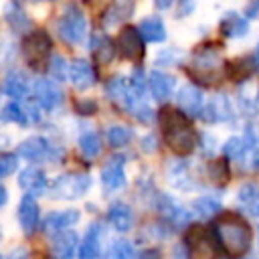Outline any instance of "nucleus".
I'll return each mask as SVG.
<instances>
[{
    "label": "nucleus",
    "instance_id": "f257e3e1",
    "mask_svg": "<svg viewBox=\"0 0 259 259\" xmlns=\"http://www.w3.org/2000/svg\"><path fill=\"white\" fill-rule=\"evenodd\" d=\"M214 235L231 259H241L251 249V227L237 212H223L214 223Z\"/></svg>",
    "mask_w": 259,
    "mask_h": 259
},
{
    "label": "nucleus",
    "instance_id": "f03ea898",
    "mask_svg": "<svg viewBox=\"0 0 259 259\" xmlns=\"http://www.w3.org/2000/svg\"><path fill=\"white\" fill-rule=\"evenodd\" d=\"M160 119V127H162V136L164 142L170 150H174L176 154H190L196 146V132L190 125L188 117L184 111L172 109V107H164L158 115Z\"/></svg>",
    "mask_w": 259,
    "mask_h": 259
},
{
    "label": "nucleus",
    "instance_id": "7ed1b4c3",
    "mask_svg": "<svg viewBox=\"0 0 259 259\" xmlns=\"http://www.w3.org/2000/svg\"><path fill=\"white\" fill-rule=\"evenodd\" d=\"M223 67V55H221V47L214 42H206L200 45L194 55H192V67L190 73L204 81V83H212V77L217 75V71Z\"/></svg>",
    "mask_w": 259,
    "mask_h": 259
},
{
    "label": "nucleus",
    "instance_id": "20e7f679",
    "mask_svg": "<svg viewBox=\"0 0 259 259\" xmlns=\"http://www.w3.org/2000/svg\"><path fill=\"white\" fill-rule=\"evenodd\" d=\"M190 259H217L219 257V239L202 225H192L186 233V245Z\"/></svg>",
    "mask_w": 259,
    "mask_h": 259
},
{
    "label": "nucleus",
    "instance_id": "39448f33",
    "mask_svg": "<svg viewBox=\"0 0 259 259\" xmlns=\"http://www.w3.org/2000/svg\"><path fill=\"white\" fill-rule=\"evenodd\" d=\"M57 32L69 45L83 42L87 36V20H85V14L81 12V8L67 6L63 10L61 18L57 20Z\"/></svg>",
    "mask_w": 259,
    "mask_h": 259
},
{
    "label": "nucleus",
    "instance_id": "423d86ee",
    "mask_svg": "<svg viewBox=\"0 0 259 259\" xmlns=\"http://www.w3.org/2000/svg\"><path fill=\"white\" fill-rule=\"evenodd\" d=\"M49 51H51V38L45 30H32L22 40V55L34 69H40L42 65H47Z\"/></svg>",
    "mask_w": 259,
    "mask_h": 259
},
{
    "label": "nucleus",
    "instance_id": "0eeeda50",
    "mask_svg": "<svg viewBox=\"0 0 259 259\" xmlns=\"http://www.w3.org/2000/svg\"><path fill=\"white\" fill-rule=\"evenodd\" d=\"M115 47L119 51V55L123 59H130V61H140L144 57V36L140 32V28H134V26H123L117 34V40H115Z\"/></svg>",
    "mask_w": 259,
    "mask_h": 259
},
{
    "label": "nucleus",
    "instance_id": "6e6552de",
    "mask_svg": "<svg viewBox=\"0 0 259 259\" xmlns=\"http://www.w3.org/2000/svg\"><path fill=\"white\" fill-rule=\"evenodd\" d=\"M89 188V178L85 174H69V176H61L57 178V182L53 184L51 192L55 196H65V198H75L79 194H83Z\"/></svg>",
    "mask_w": 259,
    "mask_h": 259
},
{
    "label": "nucleus",
    "instance_id": "1a4fd4ad",
    "mask_svg": "<svg viewBox=\"0 0 259 259\" xmlns=\"http://www.w3.org/2000/svg\"><path fill=\"white\" fill-rule=\"evenodd\" d=\"M202 119L204 121H210V123H214V121H227V119H231V115H233V105H231V99L225 95V93H219V95H214L204 107H202Z\"/></svg>",
    "mask_w": 259,
    "mask_h": 259
},
{
    "label": "nucleus",
    "instance_id": "9d476101",
    "mask_svg": "<svg viewBox=\"0 0 259 259\" xmlns=\"http://www.w3.org/2000/svg\"><path fill=\"white\" fill-rule=\"evenodd\" d=\"M176 101H178V107L186 113V115H200L202 113V91L196 87V85H184L178 89V95H176Z\"/></svg>",
    "mask_w": 259,
    "mask_h": 259
},
{
    "label": "nucleus",
    "instance_id": "9b49d317",
    "mask_svg": "<svg viewBox=\"0 0 259 259\" xmlns=\"http://www.w3.org/2000/svg\"><path fill=\"white\" fill-rule=\"evenodd\" d=\"M257 67H259L257 55H243V57H239V59H235L233 63L227 65V75L241 85V83H245L253 77Z\"/></svg>",
    "mask_w": 259,
    "mask_h": 259
},
{
    "label": "nucleus",
    "instance_id": "f8f14e48",
    "mask_svg": "<svg viewBox=\"0 0 259 259\" xmlns=\"http://www.w3.org/2000/svg\"><path fill=\"white\" fill-rule=\"evenodd\" d=\"M32 91H34V97H36V101H38V105L42 107V109H55L59 103H61V91H59V87L53 83V81H49V79H38V81H34V85H32Z\"/></svg>",
    "mask_w": 259,
    "mask_h": 259
},
{
    "label": "nucleus",
    "instance_id": "ddd939ff",
    "mask_svg": "<svg viewBox=\"0 0 259 259\" xmlns=\"http://www.w3.org/2000/svg\"><path fill=\"white\" fill-rule=\"evenodd\" d=\"M123 156H113L105 162L101 168V182L107 190H115L125 182V172H123Z\"/></svg>",
    "mask_w": 259,
    "mask_h": 259
},
{
    "label": "nucleus",
    "instance_id": "4468645a",
    "mask_svg": "<svg viewBox=\"0 0 259 259\" xmlns=\"http://www.w3.org/2000/svg\"><path fill=\"white\" fill-rule=\"evenodd\" d=\"M219 30L225 38H241L249 32V18L237 14V12H227L223 14L221 18V24H219Z\"/></svg>",
    "mask_w": 259,
    "mask_h": 259
},
{
    "label": "nucleus",
    "instance_id": "2eb2a0df",
    "mask_svg": "<svg viewBox=\"0 0 259 259\" xmlns=\"http://www.w3.org/2000/svg\"><path fill=\"white\" fill-rule=\"evenodd\" d=\"M69 79L73 81V85L77 89H87L95 83V73L93 67L89 65L87 59H75L69 65Z\"/></svg>",
    "mask_w": 259,
    "mask_h": 259
},
{
    "label": "nucleus",
    "instance_id": "dca6fc26",
    "mask_svg": "<svg viewBox=\"0 0 259 259\" xmlns=\"http://www.w3.org/2000/svg\"><path fill=\"white\" fill-rule=\"evenodd\" d=\"M237 202L247 214L259 217V186L255 182L241 184L237 190Z\"/></svg>",
    "mask_w": 259,
    "mask_h": 259
},
{
    "label": "nucleus",
    "instance_id": "f3484780",
    "mask_svg": "<svg viewBox=\"0 0 259 259\" xmlns=\"http://www.w3.org/2000/svg\"><path fill=\"white\" fill-rule=\"evenodd\" d=\"M174 85H176V79L164 71H152L150 73V91L154 95V99L158 101H166L172 91H174Z\"/></svg>",
    "mask_w": 259,
    "mask_h": 259
},
{
    "label": "nucleus",
    "instance_id": "a211bd4d",
    "mask_svg": "<svg viewBox=\"0 0 259 259\" xmlns=\"http://www.w3.org/2000/svg\"><path fill=\"white\" fill-rule=\"evenodd\" d=\"M18 221H20V227L24 233H32L38 225V204L36 200L32 198V194H26L22 200H20V206H18Z\"/></svg>",
    "mask_w": 259,
    "mask_h": 259
},
{
    "label": "nucleus",
    "instance_id": "6ab92c4d",
    "mask_svg": "<svg viewBox=\"0 0 259 259\" xmlns=\"http://www.w3.org/2000/svg\"><path fill=\"white\" fill-rule=\"evenodd\" d=\"M18 156H22L30 162H38V160H45L51 156V146L45 138H30L18 146Z\"/></svg>",
    "mask_w": 259,
    "mask_h": 259
},
{
    "label": "nucleus",
    "instance_id": "aec40b11",
    "mask_svg": "<svg viewBox=\"0 0 259 259\" xmlns=\"http://www.w3.org/2000/svg\"><path fill=\"white\" fill-rule=\"evenodd\" d=\"M77 235L73 231H61L53 239V255L55 259H73L77 251Z\"/></svg>",
    "mask_w": 259,
    "mask_h": 259
},
{
    "label": "nucleus",
    "instance_id": "412c9836",
    "mask_svg": "<svg viewBox=\"0 0 259 259\" xmlns=\"http://www.w3.org/2000/svg\"><path fill=\"white\" fill-rule=\"evenodd\" d=\"M79 217H81V214H79L77 210H73V208L61 210V212H53V214H49L47 221H45V231L51 233V235H57V233L65 231L67 227L75 225V223L79 221Z\"/></svg>",
    "mask_w": 259,
    "mask_h": 259
},
{
    "label": "nucleus",
    "instance_id": "4be33fe9",
    "mask_svg": "<svg viewBox=\"0 0 259 259\" xmlns=\"http://www.w3.org/2000/svg\"><path fill=\"white\" fill-rule=\"evenodd\" d=\"M237 103H239L241 111L247 115H255L259 111V87H255L251 91V79L241 83V87L237 91Z\"/></svg>",
    "mask_w": 259,
    "mask_h": 259
},
{
    "label": "nucleus",
    "instance_id": "5701e85b",
    "mask_svg": "<svg viewBox=\"0 0 259 259\" xmlns=\"http://www.w3.org/2000/svg\"><path fill=\"white\" fill-rule=\"evenodd\" d=\"M18 184H20V188H24L26 192L36 194V192H42V190L47 188V176H45L42 170L30 166V168H24V170L20 172Z\"/></svg>",
    "mask_w": 259,
    "mask_h": 259
},
{
    "label": "nucleus",
    "instance_id": "b1692460",
    "mask_svg": "<svg viewBox=\"0 0 259 259\" xmlns=\"http://www.w3.org/2000/svg\"><path fill=\"white\" fill-rule=\"evenodd\" d=\"M109 223L113 225L115 231L119 233H125L132 229V223H134V217H132V208L125 204V202H113L109 206Z\"/></svg>",
    "mask_w": 259,
    "mask_h": 259
},
{
    "label": "nucleus",
    "instance_id": "393cba45",
    "mask_svg": "<svg viewBox=\"0 0 259 259\" xmlns=\"http://www.w3.org/2000/svg\"><path fill=\"white\" fill-rule=\"evenodd\" d=\"M140 32H142L146 42H162V40H166V26L156 16L144 18L140 22Z\"/></svg>",
    "mask_w": 259,
    "mask_h": 259
},
{
    "label": "nucleus",
    "instance_id": "a878e982",
    "mask_svg": "<svg viewBox=\"0 0 259 259\" xmlns=\"http://www.w3.org/2000/svg\"><path fill=\"white\" fill-rule=\"evenodd\" d=\"M4 91L12 99H22L28 93V81H26V77L20 71L8 73L6 75V81H4Z\"/></svg>",
    "mask_w": 259,
    "mask_h": 259
},
{
    "label": "nucleus",
    "instance_id": "bb28decb",
    "mask_svg": "<svg viewBox=\"0 0 259 259\" xmlns=\"http://www.w3.org/2000/svg\"><path fill=\"white\" fill-rule=\"evenodd\" d=\"M97 251H99V227L91 225L81 241L79 259H97Z\"/></svg>",
    "mask_w": 259,
    "mask_h": 259
},
{
    "label": "nucleus",
    "instance_id": "cd10ccee",
    "mask_svg": "<svg viewBox=\"0 0 259 259\" xmlns=\"http://www.w3.org/2000/svg\"><path fill=\"white\" fill-rule=\"evenodd\" d=\"M160 212L170 221V223H174V225H184L186 221H188V212L182 208V206H178L174 200H170L168 196H164L162 200H160Z\"/></svg>",
    "mask_w": 259,
    "mask_h": 259
},
{
    "label": "nucleus",
    "instance_id": "c85d7f7f",
    "mask_svg": "<svg viewBox=\"0 0 259 259\" xmlns=\"http://www.w3.org/2000/svg\"><path fill=\"white\" fill-rule=\"evenodd\" d=\"M192 208H194V212L198 217L208 219V217H212V214H217L221 210V202L214 196H200V198H196L192 202Z\"/></svg>",
    "mask_w": 259,
    "mask_h": 259
},
{
    "label": "nucleus",
    "instance_id": "c756f323",
    "mask_svg": "<svg viewBox=\"0 0 259 259\" xmlns=\"http://www.w3.org/2000/svg\"><path fill=\"white\" fill-rule=\"evenodd\" d=\"M0 119L2 121H14V123H26L28 121V113L22 105H18L16 101L4 105V109L0 111Z\"/></svg>",
    "mask_w": 259,
    "mask_h": 259
},
{
    "label": "nucleus",
    "instance_id": "7c9ffc66",
    "mask_svg": "<svg viewBox=\"0 0 259 259\" xmlns=\"http://www.w3.org/2000/svg\"><path fill=\"white\" fill-rule=\"evenodd\" d=\"M6 18H8V22H10V26L16 30V32H24V30H28L30 28V20H28V16L18 8V6H8V10H6Z\"/></svg>",
    "mask_w": 259,
    "mask_h": 259
},
{
    "label": "nucleus",
    "instance_id": "2f4dec72",
    "mask_svg": "<svg viewBox=\"0 0 259 259\" xmlns=\"http://www.w3.org/2000/svg\"><path fill=\"white\" fill-rule=\"evenodd\" d=\"M79 148H81V154L85 158H97L99 152H101V142H99V136L97 134H85L81 140H79Z\"/></svg>",
    "mask_w": 259,
    "mask_h": 259
},
{
    "label": "nucleus",
    "instance_id": "473e14b6",
    "mask_svg": "<svg viewBox=\"0 0 259 259\" xmlns=\"http://www.w3.org/2000/svg\"><path fill=\"white\" fill-rule=\"evenodd\" d=\"M93 40H95V42L91 45V49L95 51L97 61H99V63H109V61L113 59V45H111V40L105 38V36H95Z\"/></svg>",
    "mask_w": 259,
    "mask_h": 259
},
{
    "label": "nucleus",
    "instance_id": "72a5a7b5",
    "mask_svg": "<svg viewBox=\"0 0 259 259\" xmlns=\"http://www.w3.org/2000/svg\"><path fill=\"white\" fill-rule=\"evenodd\" d=\"M130 138H132V132H130L127 127H123V125H111V127L107 130V142H109V146H113V148L125 146V144L130 142Z\"/></svg>",
    "mask_w": 259,
    "mask_h": 259
},
{
    "label": "nucleus",
    "instance_id": "f704fd0d",
    "mask_svg": "<svg viewBox=\"0 0 259 259\" xmlns=\"http://www.w3.org/2000/svg\"><path fill=\"white\" fill-rule=\"evenodd\" d=\"M206 170H208V178H212L214 182L223 184V182L229 180V166H227L225 160H212Z\"/></svg>",
    "mask_w": 259,
    "mask_h": 259
},
{
    "label": "nucleus",
    "instance_id": "c9c22d12",
    "mask_svg": "<svg viewBox=\"0 0 259 259\" xmlns=\"http://www.w3.org/2000/svg\"><path fill=\"white\" fill-rule=\"evenodd\" d=\"M245 150H247V146L241 138H229L227 144L223 146V152L233 160H241L245 156Z\"/></svg>",
    "mask_w": 259,
    "mask_h": 259
},
{
    "label": "nucleus",
    "instance_id": "e433bc0d",
    "mask_svg": "<svg viewBox=\"0 0 259 259\" xmlns=\"http://www.w3.org/2000/svg\"><path fill=\"white\" fill-rule=\"evenodd\" d=\"M49 73L55 77V79H65V75L69 73V67H67V63H65V59L63 57H59V55H55L51 61H49Z\"/></svg>",
    "mask_w": 259,
    "mask_h": 259
},
{
    "label": "nucleus",
    "instance_id": "4c0bfd02",
    "mask_svg": "<svg viewBox=\"0 0 259 259\" xmlns=\"http://www.w3.org/2000/svg\"><path fill=\"white\" fill-rule=\"evenodd\" d=\"M111 259H136V253H134V247L127 243V241H119L115 247H113V253H111Z\"/></svg>",
    "mask_w": 259,
    "mask_h": 259
},
{
    "label": "nucleus",
    "instance_id": "58836bf2",
    "mask_svg": "<svg viewBox=\"0 0 259 259\" xmlns=\"http://www.w3.org/2000/svg\"><path fill=\"white\" fill-rule=\"evenodd\" d=\"M130 89L134 91V95L136 97H144V93H146V81H144V75H142V71H136L132 77H130Z\"/></svg>",
    "mask_w": 259,
    "mask_h": 259
},
{
    "label": "nucleus",
    "instance_id": "ea45409f",
    "mask_svg": "<svg viewBox=\"0 0 259 259\" xmlns=\"http://www.w3.org/2000/svg\"><path fill=\"white\" fill-rule=\"evenodd\" d=\"M16 154H0V178L16 170Z\"/></svg>",
    "mask_w": 259,
    "mask_h": 259
},
{
    "label": "nucleus",
    "instance_id": "a19ab883",
    "mask_svg": "<svg viewBox=\"0 0 259 259\" xmlns=\"http://www.w3.org/2000/svg\"><path fill=\"white\" fill-rule=\"evenodd\" d=\"M176 55H178L176 49H166V51H162V53L158 55V65H174V63H178L180 57H176Z\"/></svg>",
    "mask_w": 259,
    "mask_h": 259
},
{
    "label": "nucleus",
    "instance_id": "79ce46f5",
    "mask_svg": "<svg viewBox=\"0 0 259 259\" xmlns=\"http://www.w3.org/2000/svg\"><path fill=\"white\" fill-rule=\"evenodd\" d=\"M77 109H79L81 113H85V115H91V113H95L97 103H95V101H79V103H77Z\"/></svg>",
    "mask_w": 259,
    "mask_h": 259
},
{
    "label": "nucleus",
    "instance_id": "37998d69",
    "mask_svg": "<svg viewBox=\"0 0 259 259\" xmlns=\"http://www.w3.org/2000/svg\"><path fill=\"white\" fill-rule=\"evenodd\" d=\"M259 16V0H251L247 4V18H257Z\"/></svg>",
    "mask_w": 259,
    "mask_h": 259
},
{
    "label": "nucleus",
    "instance_id": "c03bdc74",
    "mask_svg": "<svg viewBox=\"0 0 259 259\" xmlns=\"http://www.w3.org/2000/svg\"><path fill=\"white\" fill-rule=\"evenodd\" d=\"M140 259H162V255H160L158 249H146V251L140 255Z\"/></svg>",
    "mask_w": 259,
    "mask_h": 259
},
{
    "label": "nucleus",
    "instance_id": "a18cd8bd",
    "mask_svg": "<svg viewBox=\"0 0 259 259\" xmlns=\"http://www.w3.org/2000/svg\"><path fill=\"white\" fill-rule=\"evenodd\" d=\"M172 2H174V0H154V4H156L158 10H168V8L172 6Z\"/></svg>",
    "mask_w": 259,
    "mask_h": 259
},
{
    "label": "nucleus",
    "instance_id": "49530a36",
    "mask_svg": "<svg viewBox=\"0 0 259 259\" xmlns=\"http://www.w3.org/2000/svg\"><path fill=\"white\" fill-rule=\"evenodd\" d=\"M8 259H28V253L24 251V249H16V251H12L10 253V257Z\"/></svg>",
    "mask_w": 259,
    "mask_h": 259
},
{
    "label": "nucleus",
    "instance_id": "de8ad7c7",
    "mask_svg": "<svg viewBox=\"0 0 259 259\" xmlns=\"http://www.w3.org/2000/svg\"><path fill=\"white\" fill-rule=\"evenodd\" d=\"M89 4H93V8H107L111 4V0H89Z\"/></svg>",
    "mask_w": 259,
    "mask_h": 259
},
{
    "label": "nucleus",
    "instance_id": "09e8293b",
    "mask_svg": "<svg viewBox=\"0 0 259 259\" xmlns=\"http://www.w3.org/2000/svg\"><path fill=\"white\" fill-rule=\"evenodd\" d=\"M6 202V190H4V186H0V206Z\"/></svg>",
    "mask_w": 259,
    "mask_h": 259
},
{
    "label": "nucleus",
    "instance_id": "8fccbe9b",
    "mask_svg": "<svg viewBox=\"0 0 259 259\" xmlns=\"http://www.w3.org/2000/svg\"><path fill=\"white\" fill-rule=\"evenodd\" d=\"M253 168H255V170H259V154H257V156H255V160H253Z\"/></svg>",
    "mask_w": 259,
    "mask_h": 259
},
{
    "label": "nucleus",
    "instance_id": "3c124183",
    "mask_svg": "<svg viewBox=\"0 0 259 259\" xmlns=\"http://www.w3.org/2000/svg\"><path fill=\"white\" fill-rule=\"evenodd\" d=\"M34 259H49V257H47V255H42V253H36V255H34Z\"/></svg>",
    "mask_w": 259,
    "mask_h": 259
}]
</instances>
